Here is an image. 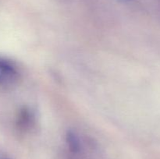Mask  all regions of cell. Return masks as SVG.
<instances>
[{"label": "cell", "instance_id": "obj_1", "mask_svg": "<svg viewBox=\"0 0 160 159\" xmlns=\"http://www.w3.org/2000/svg\"><path fill=\"white\" fill-rule=\"evenodd\" d=\"M19 73L16 67L4 59L0 58V86H9L18 80Z\"/></svg>", "mask_w": 160, "mask_h": 159}, {"label": "cell", "instance_id": "obj_2", "mask_svg": "<svg viewBox=\"0 0 160 159\" xmlns=\"http://www.w3.org/2000/svg\"><path fill=\"white\" fill-rule=\"evenodd\" d=\"M33 119H34V116L31 114V112H30V110L27 108H23L20 112V115H19V126L23 129H28L33 124Z\"/></svg>", "mask_w": 160, "mask_h": 159}, {"label": "cell", "instance_id": "obj_3", "mask_svg": "<svg viewBox=\"0 0 160 159\" xmlns=\"http://www.w3.org/2000/svg\"><path fill=\"white\" fill-rule=\"evenodd\" d=\"M67 141L69 148L73 152L77 153L80 151V141L78 137L73 132H69L67 136Z\"/></svg>", "mask_w": 160, "mask_h": 159}, {"label": "cell", "instance_id": "obj_4", "mask_svg": "<svg viewBox=\"0 0 160 159\" xmlns=\"http://www.w3.org/2000/svg\"><path fill=\"white\" fill-rule=\"evenodd\" d=\"M123 1H130V0H123Z\"/></svg>", "mask_w": 160, "mask_h": 159}]
</instances>
